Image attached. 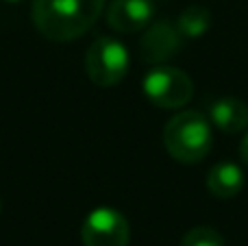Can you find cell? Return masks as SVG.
Wrapping results in <instances>:
<instances>
[{
  "instance_id": "cell-1",
  "label": "cell",
  "mask_w": 248,
  "mask_h": 246,
  "mask_svg": "<svg viewBox=\"0 0 248 246\" xmlns=\"http://www.w3.org/2000/svg\"><path fill=\"white\" fill-rule=\"evenodd\" d=\"M107 0H33V24L46 39L72 42L96 24Z\"/></svg>"
},
{
  "instance_id": "cell-2",
  "label": "cell",
  "mask_w": 248,
  "mask_h": 246,
  "mask_svg": "<svg viewBox=\"0 0 248 246\" xmlns=\"http://www.w3.org/2000/svg\"><path fill=\"white\" fill-rule=\"evenodd\" d=\"M166 151L181 164H196L211 151V122L201 111H181L163 129Z\"/></svg>"
},
{
  "instance_id": "cell-3",
  "label": "cell",
  "mask_w": 248,
  "mask_h": 246,
  "mask_svg": "<svg viewBox=\"0 0 248 246\" xmlns=\"http://www.w3.org/2000/svg\"><path fill=\"white\" fill-rule=\"evenodd\" d=\"M131 57L126 46L116 37H96L85 55V72L98 87H113L126 77Z\"/></svg>"
},
{
  "instance_id": "cell-4",
  "label": "cell",
  "mask_w": 248,
  "mask_h": 246,
  "mask_svg": "<svg viewBox=\"0 0 248 246\" xmlns=\"http://www.w3.org/2000/svg\"><path fill=\"white\" fill-rule=\"evenodd\" d=\"M146 98L159 109H181L194 94V83L183 70L172 65H155L141 81Z\"/></svg>"
},
{
  "instance_id": "cell-5",
  "label": "cell",
  "mask_w": 248,
  "mask_h": 246,
  "mask_svg": "<svg viewBox=\"0 0 248 246\" xmlns=\"http://www.w3.org/2000/svg\"><path fill=\"white\" fill-rule=\"evenodd\" d=\"M128 240H131L128 220L113 207H96L83 220V246H128Z\"/></svg>"
},
{
  "instance_id": "cell-6",
  "label": "cell",
  "mask_w": 248,
  "mask_h": 246,
  "mask_svg": "<svg viewBox=\"0 0 248 246\" xmlns=\"http://www.w3.org/2000/svg\"><path fill=\"white\" fill-rule=\"evenodd\" d=\"M183 46V35L176 24L170 22H153L146 26L144 37L140 39V59L150 65H163L170 61Z\"/></svg>"
},
{
  "instance_id": "cell-7",
  "label": "cell",
  "mask_w": 248,
  "mask_h": 246,
  "mask_svg": "<svg viewBox=\"0 0 248 246\" xmlns=\"http://www.w3.org/2000/svg\"><path fill=\"white\" fill-rule=\"evenodd\" d=\"M153 0H111L107 7V24L118 33H137L153 24Z\"/></svg>"
},
{
  "instance_id": "cell-8",
  "label": "cell",
  "mask_w": 248,
  "mask_h": 246,
  "mask_svg": "<svg viewBox=\"0 0 248 246\" xmlns=\"http://www.w3.org/2000/svg\"><path fill=\"white\" fill-rule=\"evenodd\" d=\"M209 122L224 133H240L248 126V105L240 98H218L209 105Z\"/></svg>"
},
{
  "instance_id": "cell-9",
  "label": "cell",
  "mask_w": 248,
  "mask_h": 246,
  "mask_svg": "<svg viewBox=\"0 0 248 246\" xmlns=\"http://www.w3.org/2000/svg\"><path fill=\"white\" fill-rule=\"evenodd\" d=\"M207 187L216 199H233L244 187V172L237 164L231 161H220L209 170Z\"/></svg>"
},
{
  "instance_id": "cell-10",
  "label": "cell",
  "mask_w": 248,
  "mask_h": 246,
  "mask_svg": "<svg viewBox=\"0 0 248 246\" xmlns=\"http://www.w3.org/2000/svg\"><path fill=\"white\" fill-rule=\"evenodd\" d=\"M211 26V13L202 4H189L181 11L176 20V29L185 39H198L209 31Z\"/></svg>"
},
{
  "instance_id": "cell-11",
  "label": "cell",
  "mask_w": 248,
  "mask_h": 246,
  "mask_svg": "<svg viewBox=\"0 0 248 246\" xmlns=\"http://www.w3.org/2000/svg\"><path fill=\"white\" fill-rule=\"evenodd\" d=\"M181 246H224V240L214 227H194L181 238Z\"/></svg>"
},
{
  "instance_id": "cell-12",
  "label": "cell",
  "mask_w": 248,
  "mask_h": 246,
  "mask_svg": "<svg viewBox=\"0 0 248 246\" xmlns=\"http://www.w3.org/2000/svg\"><path fill=\"white\" fill-rule=\"evenodd\" d=\"M240 155H242V159H244V164L248 166V133L244 135V139H242V146H240Z\"/></svg>"
},
{
  "instance_id": "cell-13",
  "label": "cell",
  "mask_w": 248,
  "mask_h": 246,
  "mask_svg": "<svg viewBox=\"0 0 248 246\" xmlns=\"http://www.w3.org/2000/svg\"><path fill=\"white\" fill-rule=\"evenodd\" d=\"M7 2H20V0H7Z\"/></svg>"
},
{
  "instance_id": "cell-14",
  "label": "cell",
  "mask_w": 248,
  "mask_h": 246,
  "mask_svg": "<svg viewBox=\"0 0 248 246\" xmlns=\"http://www.w3.org/2000/svg\"><path fill=\"white\" fill-rule=\"evenodd\" d=\"M0 209H2V200H0Z\"/></svg>"
}]
</instances>
